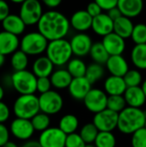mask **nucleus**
Instances as JSON below:
<instances>
[{
  "mask_svg": "<svg viewBox=\"0 0 146 147\" xmlns=\"http://www.w3.org/2000/svg\"><path fill=\"white\" fill-rule=\"evenodd\" d=\"M38 31L43 34L48 41L64 39L69 33L70 20L61 12L50 9L44 12L37 23Z\"/></svg>",
  "mask_w": 146,
  "mask_h": 147,
  "instance_id": "f257e3e1",
  "label": "nucleus"
},
{
  "mask_svg": "<svg viewBox=\"0 0 146 147\" xmlns=\"http://www.w3.org/2000/svg\"><path fill=\"white\" fill-rule=\"evenodd\" d=\"M146 112L141 109L126 107L119 114L118 129L120 133L132 135L139 129L145 127Z\"/></svg>",
  "mask_w": 146,
  "mask_h": 147,
  "instance_id": "f03ea898",
  "label": "nucleus"
},
{
  "mask_svg": "<svg viewBox=\"0 0 146 147\" xmlns=\"http://www.w3.org/2000/svg\"><path fill=\"white\" fill-rule=\"evenodd\" d=\"M46 54L55 66L60 67L67 65L73 55L70 40L64 38L49 41Z\"/></svg>",
  "mask_w": 146,
  "mask_h": 147,
  "instance_id": "7ed1b4c3",
  "label": "nucleus"
},
{
  "mask_svg": "<svg viewBox=\"0 0 146 147\" xmlns=\"http://www.w3.org/2000/svg\"><path fill=\"white\" fill-rule=\"evenodd\" d=\"M13 112L16 118L31 120L40 112L39 97L34 94L20 95L14 102Z\"/></svg>",
  "mask_w": 146,
  "mask_h": 147,
  "instance_id": "20e7f679",
  "label": "nucleus"
},
{
  "mask_svg": "<svg viewBox=\"0 0 146 147\" xmlns=\"http://www.w3.org/2000/svg\"><path fill=\"white\" fill-rule=\"evenodd\" d=\"M10 84L20 95L34 94L37 91V77L28 70L15 71L10 77Z\"/></svg>",
  "mask_w": 146,
  "mask_h": 147,
  "instance_id": "39448f33",
  "label": "nucleus"
},
{
  "mask_svg": "<svg viewBox=\"0 0 146 147\" xmlns=\"http://www.w3.org/2000/svg\"><path fill=\"white\" fill-rule=\"evenodd\" d=\"M48 40L39 31L26 34L20 40V49L26 54L36 56L46 51Z\"/></svg>",
  "mask_w": 146,
  "mask_h": 147,
  "instance_id": "423d86ee",
  "label": "nucleus"
},
{
  "mask_svg": "<svg viewBox=\"0 0 146 147\" xmlns=\"http://www.w3.org/2000/svg\"><path fill=\"white\" fill-rule=\"evenodd\" d=\"M39 103L40 112L48 115H53L62 110L64 107V99L59 92L51 90L40 95Z\"/></svg>",
  "mask_w": 146,
  "mask_h": 147,
  "instance_id": "0eeeda50",
  "label": "nucleus"
},
{
  "mask_svg": "<svg viewBox=\"0 0 146 147\" xmlns=\"http://www.w3.org/2000/svg\"><path fill=\"white\" fill-rule=\"evenodd\" d=\"M43 13L40 0H26L21 4L19 16L27 26H31L39 22Z\"/></svg>",
  "mask_w": 146,
  "mask_h": 147,
  "instance_id": "6e6552de",
  "label": "nucleus"
},
{
  "mask_svg": "<svg viewBox=\"0 0 146 147\" xmlns=\"http://www.w3.org/2000/svg\"><path fill=\"white\" fill-rule=\"evenodd\" d=\"M108 96L101 89H91L83 99L85 108L93 114H97L107 109Z\"/></svg>",
  "mask_w": 146,
  "mask_h": 147,
  "instance_id": "1a4fd4ad",
  "label": "nucleus"
},
{
  "mask_svg": "<svg viewBox=\"0 0 146 147\" xmlns=\"http://www.w3.org/2000/svg\"><path fill=\"white\" fill-rule=\"evenodd\" d=\"M66 137L59 127H50L40 133L38 141L42 147H65Z\"/></svg>",
  "mask_w": 146,
  "mask_h": 147,
  "instance_id": "9d476101",
  "label": "nucleus"
},
{
  "mask_svg": "<svg viewBox=\"0 0 146 147\" xmlns=\"http://www.w3.org/2000/svg\"><path fill=\"white\" fill-rule=\"evenodd\" d=\"M119 114L106 109L94 115L93 123L99 132H113L118 127Z\"/></svg>",
  "mask_w": 146,
  "mask_h": 147,
  "instance_id": "9b49d317",
  "label": "nucleus"
},
{
  "mask_svg": "<svg viewBox=\"0 0 146 147\" xmlns=\"http://www.w3.org/2000/svg\"><path fill=\"white\" fill-rule=\"evenodd\" d=\"M73 55L77 58L85 57L89 54L90 49L93 46L91 37L85 33L76 34L70 40Z\"/></svg>",
  "mask_w": 146,
  "mask_h": 147,
  "instance_id": "f8f14e48",
  "label": "nucleus"
},
{
  "mask_svg": "<svg viewBox=\"0 0 146 147\" xmlns=\"http://www.w3.org/2000/svg\"><path fill=\"white\" fill-rule=\"evenodd\" d=\"M11 134L20 140H28L34 134V128L31 120L15 118L10 124Z\"/></svg>",
  "mask_w": 146,
  "mask_h": 147,
  "instance_id": "ddd939ff",
  "label": "nucleus"
},
{
  "mask_svg": "<svg viewBox=\"0 0 146 147\" xmlns=\"http://www.w3.org/2000/svg\"><path fill=\"white\" fill-rule=\"evenodd\" d=\"M92 89V84L85 77L74 78L68 88L71 96L77 101H83L87 94Z\"/></svg>",
  "mask_w": 146,
  "mask_h": 147,
  "instance_id": "4468645a",
  "label": "nucleus"
},
{
  "mask_svg": "<svg viewBox=\"0 0 146 147\" xmlns=\"http://www.w3.org/2000/svg\"><path fill=\"white\" fill-rule=\"evenodd\" d=\"M102 44L110 56L122 55L126 50V40L114 32L102 38Z\"/></svg>",
  "mask_w": 146,
  "mask_h": 147,
  "instance_id": "2eb2a0df",
  "label": "nucleus"
},
{
  "mask_svg": "<svg viewBox=\"0 0 146 147\" xmlns=\"http://www.w3.org/2000/svg\"><path fill=\"white\" fill-rule=\"evenodd\" d=\"M91 28L95 34L104 37L114 32V20L108 13H102L93 18Z\"/></svg>",
  "mask_w": 146,
  "mask_h": 147,
  "instance_id": "dca6fc26",
  "label": "nucleus"
},
{
  "mask_svg": "<svg viewBox=\"0 0 146 147\" xmlns=\"http://www.w3.org/2000/svg\"><path fill=\"white\" fill-rule=\"evenodd\" d=\"M93 17L87 12V10H77L74 12L70 19L71 27L78 31L79 33H84L91 28Z\"/></svg>",
  "mask_w": 146,
  "mask_h": 147,
  "instance_id": "f3484780",
  "label": "nucleus"
},
{
  "mask_svg": "<svg viewBox=\"0 0 146 147\" xmlns=\"http://www.w3.org/2000/svg\"><path fill=\"white\" fill-rule=\"evenodd\" d=\"M105 65L107 70L112 76L123 78L130 70L127 60L122 55L110 56Z\"/></svg>",
  "mask_w": 146,
  "mask_h": 147,
  "instance_id": "a211bd4d",
  "label": "nucleus"
},
{
  "mask_svg": "<svg viewBox=\"0 0 146 147\" xmlns=\"http://www.w3.org/2000/svg\"><path fill=\"white\" fill-rule=\"evenodd\" d=\"M20 47V40L17 35L6 31L0 32V53L4 56L13 54Z\"/></svg>",
  "mask_w": 146,
  "mask_h": 147,
  "instance_id": "6ab92c4d",
  "label": "nucleus"
},
{
  "mask_svg": "<svg viewBox=\"0 0 146 147\" xmlns=\"http://www.w3.org/2000/svg\"><path fill=\"white\" fill-rule=\"evenodd\" d=\"M122 16L129 18L139 16L144 9V0H119L118 6Z\"/></svg>",
  "mask_w": 146,
  "mask_h": 147,
  "instance_id": "aec40b11",
  "label": "nucleus"
},
{
  "mask_svg": "<svg viewBox=\"0 0 146 147\" xmlns=\"http://www.w3.org/2000/svg\"><path fill=\"white\" fill-rule=\"evenodd\" d=\"M127 89L122 77L110 75L104 81V91L108 96H123Z\"/></svg>",
  "mask_w": 146,
  "mask_h": 147,
  "instance_id": "412c9836",
  "label": "nucleus"
},
{
  "mask_svg": "<svg viewBox=\"0 0 146 147\" xmlns=\"http://www.w3.org/2000/svg\"><path fill=\"white\" fill-rule=\"evenodd\" d=\"M128 107L141 109L146 102V97L141 86L127 87L123 95Z\"/></svg>",
  "mask_w": 146,
  "mask_h": 147,
  "instance_id": "4be33fe9",
  "label": "nucleus"
},
{
  "mask_svg": "<svg viewBox=\"0 0 146 147\" xmlns=\"http://www.w3.org/2000/svg\"><path fill=\"white\" fill-rule=\"evenodd\" d=\"M54 66L55 65L46 55L40 56L37 58L33 63L32 71L37 78H49L54 71Z\"/></svg>",
  "mask_w": 146,
  "mask_h": 147,
  "instance_id": "5701e85b",
  "label": "nucleus"
},
{
  "mask_svg": "<svg viewBox=\"0 0 146 147\" xmlns=\"http://www.w3.org/2000/svg\"><path fill=\"white\" fill-rule=\"evenodd\" d=\"M2 26L4 31L18 36L25 31L27 25L19 15L9 14L2 22Z\"/></svg>",
  "mask_w": 146,
  "mask_h": 147,
  "instance_id": "b1692460",
  "label": "nucleus"
},
{
  "mask_svg": "<svg viewBox=\"0 0 146 147\" xmlns=\"http://www.w3.org/2000/svg\"><path fill=\"white\" fill-rule=\"evenodd\" d=\"M52 87L57 90H65L68 89L73 78L67 71V69H58L52 72L50 76Z\"/></svg>",
  "mask_w": 146,
  "mask_h": 147,
  "instance_id": "393cba45",
  "label": "nucleus"
},
{
  "mask_svg": "<svg viewBox=\"0 0 146 147\" xmlns=\"http://www.w3.org/2000/svg\"><path fill=\"white\" fill-rule=\"evenodd\" d=\"M134 24L131 18L121 16L114 21V32L120 37L126 39L131 38Z\"/></svg>",
  "mask_w": 146,
  "mask_h": 147,
  "instance_id": "a878e982",
  "label": "nucleus"
},
{
  "mask_svg": "<svg viewBox=\"0 0 146 147\" xmlns=\"http://www.w3.org/2000/svg\"><path fill=\"white\" fill-rule=\"evenodd\" d=\"M131 60L138 70H146V44H138L133 47Z\"/></svg>",
  "mask_w": 146,
  "mask_h": 147,
  "instance_id": "bb28decb",
  "label": "nucleus"
},
{
  "mask_svg": "<svg viewBox=\"0 0 146 147\" xmlns=\"http://www.w3.org/2000/svg\"><path fill=\"white\" fill-rule=\"evenodd\" d=\"M79 127L78 118L72 114H67L62 116L59 122V127L65 134H71L77 132Z\"/></svg>",
  "mask_w": 146,
  "mask_h": 147,
  "instance_id": "cd10ccee",
  "label": "nucleus"
},
{
  "mask_svg": "<svg viewBox=\"0 0 146 147\" xmlns=\"http://www.w3.org/2000/svg\"><path fill=\"white\" fill-rule=\"evenodd\" d=\"M89 55L95 63H97L100 65H105L108 58L110 57L109 53L104 47L102 42L93 43V46L89 52Z\"/></svg>",
  "mask_w": 146,
  "mask_h": 147,
  "instance_id": "c85d7f7f",
  "label": "nucleus"
},
{
  "mask_svg": "<svg viewBox=\"0 0 146 147\" xmlns=\"http://www.w3.org/2000/svg\"><path fill=\"white\" fill-rule=\"evenodd\" d=\"M67 65V71L70 72V74L72 76V78H81V77H85L86 71H87V66L85 62L81 59L80 58H72Z\"/></svg>",
  "mask_w": 146,
  "mask_h": 147,
  "instance_id": "c756f323",
  "label": "nucleus"
},
{
  "mask_svg": "<svg viewBox=\"0 0 146 147\" xmlns=\"http://www.w3.org/2000/svg\"><path fill=\"white\" fill-rule=\"evenodd\" d=\"M105 75V69L102 65L97 63H92L87 66V71L85 74V78L89 81L91 84H96L100 81Z\"/></svg>",
  "mask_w": 146,
  "mask_h": 147,
  "instance_id": "7c9ffc66",
  "label": "nucleus"
},
{
  "mask_svg": "<svg viewBox=\"0 0 146 147\" xmlns=\"http://www.w3.org/2000/svg\"><path fill=\"white\" fill-rule=\"evenodd\" d=\"M10 64L15 71L27 70L26 68L28 65V55L21 49L17 50L12 54Z\"/></svg>",
  "mask_w": 146,
  "mask_h": 147,
  "instance_id": "2f4dec72",
  "label": "nucleus"
},
{
  "mask_svg": "<svg viewBox=\"0 0 146 147\" xmlns=\"http://www.w3.org/2000/svg\"><path fill=\"white\" fill-rule=\"evenodd\" d=\"M99 134V130L95 126L93 122L87 123L82 127L80 129V136L84 140L86 144H94L95 140Z\"/></svg>",
  "mask_w": 146,
  "mask_h": 147,
  "instance_id": "473e14b6",
  "label": "nucleus"
},
{
  "mask_svg": "<svg viewBox=\"0 0 146 147\" xmlns=\"http://www.w3.org/2000/svg\"><path fill=\"white\" fill-rule=\"evenodd\" d=\"M31 122L33 124L34 130L41 133L50 127V124H51L50 115L40 112L31 119Z\"/></svg>",
  "mask_w": 146,
  "mask_h": 147,
  "instance_id": "72a5a7b5",
  "label": "nucleus"
},
{
  "mask_svg": "<svg viewBox=\"0 0 146 147\" xmlns=\"http://www.w3.org/2000/svg\"><path fill=\"white\" fill-rule=\"evenodd\" d=\"M94 144L96 147H115L116 138L112 132H99Z\"/></svg>",
  "mask_w": 146,
  "mask_h": 147,
  "instance_id": "f704fd0d",
  "label": "nucleus"
},
{
  "mask_svg": "<svg viewBox=\"0 0 146 147\" xmlns=\"http://www.w3.org/2000/svg\"><path fill=\"white\" fill-rule=\"evenodd\" d=\"M127 107L124 96H108L107 109L120 114Z\"/></svg>",
  "mask_w": 146,
  "mask_h": 147,
  "instance_id": "c9c22d12",
  "label": "nucleus"
},
{
  "mask_svg": "<svg viewBox=\"0 0 146 147\" xmlns=\"http://www.w3.org/2000/svg\"><path fill=\"white\" fill-rule=\"evenodd\" d=\"M127 87H137L140 86L143 83V77L139 70L130 69L126 74L123 77Z\"/></svg>",
  "mask_w": 146,
  "mask_h": 147,
  "instance_id": "e433bc0d",
  "label": "nucleus"
},
{
  "mask_svg": "<svg viewBox=\"0 0 146 147\" xmlns=\"http://www.w3.org/2000/svg\"><path fill=\"white\" fill-rule=\"evenodd\" d=\"M131 38L135 45L146 44V24L137 23L134 25Z\"/></svg>",
  "mask_w": 146,
  "mask_h": 147,
  "instance_id": "4c0bfd02",
  "label": "nucleus"
},
{
  "mask_svg": "<svg viewBox=\"0 0 146 147\" xmlns=\"http://www.w3.org/2000/svg\"><path fill=\"white\" fill-rule=\"evenodd\" d=\"M132 147H146V128L144 127L132 134Z\"/></svg>",
  "mask_w": 146,
  "mask_h": 147,
  "instance_id": "58836bf2",
  "label": "nucleus"
},
{
  "mask_svg": "<svg viewBox=\"0 0 146 147\" xmlns=\"http://www.w3.org/2000/svg\"><path fill=\"white\" fill-rule=\"evenodd\" d=\"M86 143L79 134L74 133L68 134L65 140V147H85Z\"/></svg>",
  "mask_w": 146,
  "mask_h": 147,
  "instance_id": "ea45409f",
  "label": "nucleus"
},
{
  "mask_svg": "<svg viewBox=\"0 0 146 147\" xmlns=\"http://www.w3.org/2000/svg\"><path fill=\"white\" fill-rule=\"evenodd\" d=\"M52 82L50 79V77H45V78H37V91L40 94L46 93L49 90H51L52 88Z\"/></svg>",
  "mask_w": 146,
  "mask_h": 147,
  "instance_id": "a19ab883",
  "label": "nucleus"
},
{
  "mask_svg": "<svg viewBox=\"0 0 146 147\" xmlns=\"http://www.w3.org/2000/svg\"><path fill=\"white\" fill-rule=\"evenodd\" d=\"M96 3L99 4V6L102 9V10L108 11L113 8L118 6L119 0H94Z\"/></svg>",
  "mask_w": 146,
  "mask_h": 147,
  "instance_id": "79ce46f5",
  "label": "nucleus"
},
{
  "mask_svg": "<svg viewBox=\"0 0 146 147\" xmlns=\"http://www.w3.org/2000/svg\"><path fill=\"white\" fill-rule=\"evenodd\" d=\"M86 10L93 18L97 16H99V15H101L102 13V9L95 1H93V2H91V3H89L88 4Z\"/></svg>",
  "mask_w": 146,
  "mask_h": 147,
  "instance_id": "37998d69",
  "label": "nucleus"
},
{
  "mask_svg": "<svg viewBox=\"0 0 146 147\" xmlns=\"http://www.w3.org/2000/svg\"><path fill=\"white\" fill-rule=\"evenodd\" d=\"M10 115V110L8 105L3 102H0V123L7 121Z\"/></svg>",
  "mask_w": 146,
  "mask_h": 147,
  "instance_id": "c03bdc74",
  "label": "nucleus"
},
{
  "mask_svg": "<svg viewBox=\"0 0 146 147\" xmlns=\"http://www.w3.org/2000/svg\"><path fill=\"white\" fill-rule=\"evenodd\" d=\"M9 141V131L5 125L0 123V147H3Z\"/></svg>",
  "mask_w": 146,
  "mask_h": 147,
  "instance_id": "a18cd8bd",
  "label": "nucleus"
},
{
  "mask_svg": "<svg viewBox=\"0 0 146 147\" xmlns=\"http://www.w3.org/2000/svg\"><path fill=\"white\" fill-rule=\"evenodd\" d=\"M9 15V6L4 0H0V22H2Z\"/></svg>",
  "mask_w": 146,
  "mask_h": 147,
  "instance_id": "49530a36",
  "label": "nucleus"
},
{
  "mask_svg": "<svg viewBox=\"0 0 146 147\" xmlns=\"http://www.w3.org/2000/svg\"><path fill=\"white\" fill-rule=\"evenodd\" d=\"M63 0H40V2L45 4L47 8L53 9L57 7H59Z\"/></svg>",
  "mask_w": 146,
  "mask_h": 147,
  "instance_id": "de8ad7c7",
  "label": "nucleus"
},
{
  "mask_svg": "<svg viewBox=\"0 0 146 147\" xmlns=\"http://www.w3.org/2000/svg\"><path fill=\"white\" fill-rule=\"evenodd\" d=\"M108 15L114 21L116 20V19H118L119 17H120V16H122V14H121V12H120V10L119 9L118 7L113 8V9H111L110 10H108Z\"/></svg>",
  "mask_w": 146,
  "mask_h": 147,
  "instance_id": "09e8293b",
  "label": "nucleus"
},
{
  "mask_svg": "<svg viewBox=\"0 0 146 147\" xmlns=\"http://www.w3.org/2000/svg\"><path fill=\"white\" fill-rule=\"evenodd\" d=\"M21 147H42L39 141H36V140H29V141H27L24 145H22Z\"/></svg>",
  "mask_w": 146,
  "mask_h": 147,
  "instance_id": "8fccbe9b",
  "label": "nucleus"
},
{
  "mask_svg": "<svg viewBox=\"0 0 146 147\" xmlns=\"http://www.w3.org/2000/svg\"><path fill=\"white\" fill-rule=\"evenodd\" d=\"M3 147H18V146L12 141H8Z\"/></svg>",
  "mask_w": 146,
  "mask_h": 147,
  "instance_id": "3c124183",
  "label": "nucleus"
},
{
  "mask_svg": "<svg viewBox=\"0 0 146 147\" xmlns=\"http://www.w3.org/2000/svg\"><path fill=\"white\" fill-rule=\"evenodd\" d=\"M4 63H5V56L0 53V67H2Z\"/></svg>",
  "mask_w": 146,
  "mask_h": 147,
  "instance_id": "603ef678",
  "label": "nucleus"
},
{
  "mask_svg": "<svg viewBox=\"0 0 146 147\" xmlns=\"http://www.w3.org/2000/svg\"><path fill=\"white\" fill-rule=\"evenodd\" d=\"M3 96H4V90H3V88L0 85V102H2Z\"/></svg>",
  "mask_w": 146,
  "mask_h": 147,
  "instance_id": "864d4df0",
  "label": "nucleus"
},
{
  "mask_svg": "<svg viewBox=\"0 0 146 147\" xmlns=\"http://www.w3.org/2000/svg\"><path fill=\"white\" fill-rule=\"evenodd\" d=\"M141 88H142V90H143V91H144V93H145L146 97V79L145 81H143V83L141 84Z\"/></svg>",
  "mask_w": 146,
  "mask_h": 147,
  "instance_id": "5fc2aeb1",
  "label": "nucleus"
},
{
  "mask_svg": "<svg viewBox=\"0 0 146 147\" xmlns=\"http://www.w3.org/2000/svg\"><path fill=\"white\" fill-rule=\"evenodd\" d=\"M9 1H11L12 3H22L24 1H26V0H9Z\"/></svg>",
  "mask_w": 146,
  "mask_h": 147,
  "instance_id": "6e6d98bb",
  "label": "nucleus"
},
{
  "mask_svg": "<svg viewBox=\"0 0 146 147\" xmlns=\"http://www.w3.org/2000/svg\"><path fill=\"white\" fill-rule=\"evenodd\" d=\"M85 147H96L95 146V144H86Z\"/></svg>",
  "mask_w": 146,
  "mask_h": 147,
  "instance_id": "4d7b16f0",
  "label": "nucleus"
},
{
  "mask_svg": "<svg viewBox=\"0 0 146 147\" xmlns=\"http://www.w3.org/2000/svg\"><path fill=\"white\" fill-rule=\"evenodd\" d=\"M145 127L146 128V121H145Z\"/></svg>",
  "mask_w": 146,
  "mask_h": 147,
  "instance_id": "13d9d810",
  "label": "nucleus"
}]
</instances>
